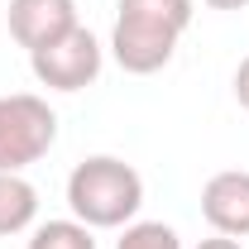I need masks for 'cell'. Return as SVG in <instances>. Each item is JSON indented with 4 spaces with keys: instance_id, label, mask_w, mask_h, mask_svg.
<instances>
[{
    "instance_id": "obj_2",
    "label": "cell",
    "mask_w": 249,
    "mask_h": 249,
    "mask_svg": "<svg viewBox=\"0 0 249 249\" xmlns=\"http://www.w3.org/2000/svg\"><path fill=\"white\" fill-rule=\"evenodd\" d=\"M67 206L91 230H120L144 206V178L115 154L82 158L67 173Z\"/></svg>"
},
{
    "instance_id": "obj_6",
    "label": "cell",
    "mask_w": 249,
    "mask_h": 249,
    "mask_svg": "<svg viewBox=\"0 0 249 249\" xmlns=\"http://www.w3.org/2000/svg\"><path fill=\"white\" fill-rule=\"evenodd\" d=\"M201 216L216 235H230V240L249 235V173L245 168H225L201 187Z\"/></svg>"
},
{
    "instance_id": "obj_4",
    "label": "cell",
    "mask_w": 249,
    "mask_h": 249,
    "mask_svg": "<svg viewBox=\"0 0 249 249\" xmlns=\"http://www.w3.org/2000/svg\"><path fill=\"white\" fill-rule=\"evenodd\" d=\"M101 62H106L101 38H96L91 29H82V24L72 34H62V38H53L48 48L29 53L34 77H38L48 91H82V87H91L96 77H101Z\"/></svg>"
},
{
    "instance_id": "obj_12",
    "label": "cell",
    "mask_w": 249,
    "mask_h": 249,
    "mask_svg": "<svg viewBox=\"0 0 249 249\" xmlns=\"http://www.w3.org/2000/svg\"><path fill=\"white\" fill-rule=\"evenodd\" d=\"M206 5H211V10H245L249 0H206Z\"/></svg>"
},
{
    "instance_id": "obj_5",
    "label": "cell",
    "mask_w": 249,
    "mask_h": 249,
    "mask_svg": "<svg viewBox=\"0 0 249 249\" xmlns=\"http://www.w3.org/2000/svg\"><path fill=\"white\" fill-rule=\"evenodd\" d=\"M5 24H10V38L19 48L38 53L53 38L77 29V0H10Z\"/></svg>"
},
{
    "instance_id": "obj_8",
    "label": "cell",
    "mask_w": 249,
    "mask_h": 249,
    "mask_svg": "<svg viewBox=\"0 0 249 249\" xmlns=\"http://www.w3.org/2000/svg\"><path fill=\"white\" fill-rule=\"evenodd\" d=\"M29 249H96V240H91V225H82L72 216V220H43V225H34Z\"/></svg>"
},
{
    "instance_id": "obj_7",
    "label": "cell",
    "mask_w": 249,
    "mask_h": 249,
    "mask_svg": "<svg viewBox=\"0 0 249 249\" xmlns=\"http://www.w3.org/2000/svg\"><path fill=\"white\" fill-rule=\"evenodd\" d=\"M38 216V187L24 173H0V240L24 235Z\"/></svg>"
},
{
    "instance_id": "obj_3",
    "label": "cell",
    "mask_w": 249,
    "mask_h": 249,
    "mask_svg": "<svg viewBox=\"0 0 249 249\" xmlns=\"http://www.w3.org/2000/svg\"><path fill=\"white\" fill-rule=\"evenodd\" d=\"M58 144V115L43 96H0V173H24Z\"/></svg>"
},
{
    "instance_id": "obj_1",
    "label": "cell",
    "mask_w": 249,
    "mask_h": 249,
    "mask_svg": "<svg viewBox=\"0 0 249 249\" xmlns=\"http://www.w3.org/2000/svg\"><path fill=\"white\" fill-rule=\"evenodd\" d=\"M196 15V0H120L115 5V29H110V53L124 72L149 77L168 67L178 53V38L187 34Z\"/></svg>"
},
{
    "instance_id": "obj_10",
    "label": "cell",
    "mask_w": 249,
    "mask_h": 249,
    "mask_svg": "<svg viewBox=\"0 0 249 249\" xmlns=\"http://www.w3.org/2000/svg\"><path fill=\"white\" fill-rule=\"evenodd\" d=\"M235 101H240V106L249 110V58L235 67Z\"/></svg>"
},
{
    "instance_id": "obj_9",
    "label": "cell",
    "mask_w": 249,
    "mask_h": 249,
    "mask_svg": "<svg viewBox=\"0 0 249 249\" xmlns=\"http://www.w3.org/2000/svg\"><path fill=\"white\" fill-rule=\"evenodd\" d=\"M115 249H182V240L163 220H129L124 235L115 240Z\"/></svg>"
},
{
    "instance_id": "obj_11",
    "label": "cell",
    "mask_w": 249,
    "mask_h": 249,
    "mask_svg": "<svg viewBox=\"0 0 249 249\" xmlns=\"http://www.w3.org/2000/svg\"><path fill=\"white\" fill-rule=\"evenodd\" d=\"M196 249H240V240H230V235H211V240H201Z\"/></svg>"
}]
</instances>
